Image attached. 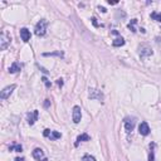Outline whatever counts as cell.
Masks as SVG:
<instances>
[{
    "label": "cell",
    "mask_w": 161,
    "mask_h": 161,
    "mask_svg": "<svg viewBox=\"0 0 161 161\" xmlns=\"http://www.w3.org/2000/svg\"><path fill=\"white\" fill-rule=\"evenodd\" d=\"M47 26H48V22L45 20V19H42L37 23L35 28H34V33H35V35L38 37H44L45 33H47Z\"/></svg>",
    "instance_id": "1"
},
{
    "label": "cell",
    "mask_w": 161,
    "mask_h": 161,
    "mask_svg": "<svg viewBox=\"0 0 161 161\" xmlns=\"http://www.w3.org/2000/svg\"><path fill=\"white\" fill-rule=\"evenodd\" d=\"M10 42H11L10 35L5 32V30H3L1 35H0V49H1V51H5V49L10 45Z\"/></svg>",
    "instance_id": "2"
},
{
    "label": "cell",
    "mask_w": 161,
    "mask_h": 161,
    "mask_svg": "<svg viewBox=\"0 0 161 161\" xmlns=\"http://www.w3.org/2000/svg\"><path fill=\"white\" fill-rule=\"evenodd\" d=\"M135 125H136V118L135 117H126L124 120V126H125V130L126 132L130 133L135 128Z\"/></svg>",
    "instance_id": "3"
},
{
    "label": "cell",
    "mask_w": 161,
    "mask_h": 161,
    "mask_svg": "<svg viewBox=\"0 0 161 161\" xmlns=\"http://www.w3.org/2000/svg\"><path fill=\"white\" fill-rule=\"evenodd\" d=\"M44 137H47V139H51V140H58L62 137V133L58 132V131H52V130L49 128H45L44 132H43Z\"/></svg>",
    "instance_id": "4"
},
{
    "label": "cell",
    "mask_w": 161,
    "mask_h": 161,
    "mask_svg": "<svg viewBox=\"0 0 161 161\" xmlns=\"http://www.w3.org/2000/svg\"><path fill=\"white\" fill-rule=\"evenodd\" d=\"M17 88V84H10V86H8L5 87L4 90L1 91V93H0V98L1 99H6V98H9L10 97V94L13 93V91Z\"/></svg>",
    "instance_id": "5"
},
{
    "label": "cell",
    "mask_w": 161,
    "mask_h": 161,
    "mask_svg": "<svg viewBox=\"0 0 161 161\" xmlns=\"http://www.w3.org/2000/svg\"><path fill=\"white\" fill-rule=\"evenodd\" d=\"M72 118H73L74 124H79L80 118H82V110H80L79 106H74L73 111H72Z\"/></svg>",
    "instance_id": "6"
},
{
    "label": "cell",
    "mask_w": 161,
    "mask_h": 161,
    "mask_svg": "<svg viewBox=\"0 0 161 161\" xmlns=\"http://www.w3.org/2000/svg\"><path fill=\"white\" fill-rule=\"evenodd\" d=\"M88 97L91 99H98V101H103V98H105V96L99 90H96V88H92L90 90V94H88Z\"/></svg>",
    "instance_id": "7"
},
{
    "label": "cell",
    "mask_w": 161,
    "mask_h": 161,
    "mask_svg": "<svg viewBox=\"0 0 161 161\" xmlns=\"http://www.w3.org/2000/svg\"><path fill=\"white\" fill-rule=\"evenodd\" d=\"M38 117H39V112H38L37 110H34L26 115V121H28V124L30 126H33L35 124V121H38Z\"/></svg>",
    "instance_id": "8"
},
{
    "label": "cell",
    "mask_w": 161,
    "mask_h": 161,
    "mask_svg": "<svg viewBox=\"0 0 161 161\" xmlns=\"http://www.w3.org/2000/svg\"><path fill=\"white\" fill-rule=\"evenodd\" d=\"M150 126H149L147 122H141L140 126H139V132H140V135H142V136H147L149 133H150Z\"/></svg>",
    "instance_id": "9"
},
{
    "label": "cell",
    "mask_w": 161,
    "mask_h": 161,
    "mask_svg": "<svg viewBox=\"0 0 161 161\" xmlns=\"http://www.w3.org/2000/svg\"><path fill=\"white\" fill-rule=\"evenodd\" d=\"M140 57L141 58H146V57H150V56H152L154 54V52L151 51V48L150 47H147V45H142V47L140 48Z\"/></svg>",
    "instance_id": "10"
},
{
    "label": "cell",
    "mask_w": 161,
    "mask_h": 161,
    "mask_svg": "<svg viewBox=\"0 0 161 161\" xmlns=\"http://www.w3.org/2000/svg\"><path fill=\"white\" fill-rule=\"evenodd\" d=\"M32 155H33V158L35 159V160H38V161H40V160L44 159V151L42 150V149H39V147L34 149V151L32 152Z\"/></svg>",
    "instance_id": "11"
},
{
    "label": "cell",
    "mask_w": 161,
    "mask_h": 161,
    "mask_svg": "<svg viewBox=\"0 0 161 161\" xmlns=\"http://www.w3.org/2000/svg\"><path fill=\"white\" fill-rule=\"evenodd\" d=\"M20 38L23 42H29L30 40V30H28L26 28H22L20 29Z\"/></svg>",
    "instance_id": "12"
},
{
    "label": "cell",
    "mask_w": 161,
    "mask_h": 161,
    "mask_svg": "<svg viewBox=\"0 0 161 161\" xmlns=\"http://www.w3.org/2000/svg\"><path fill=\"white\" fill-rule=\"evenodd\" d=\"M20 69H22V64L18 63V62H14L9 67V72H10V73H18V72H20Z\"/></svg>",
    "instance_id": "13"
},
{
    "label": "cell",
    "mask_w": 161,
    "mask_h": 161,
    "mask_svg": "<svg viewBox=\"0 0 161 161\" xmlns=\"http://www.w3.org/2000/svg\"><path fill=\"white\" fill-rule=\"evenodd\" d=\"M91 140V137H90V135H87V133H82V135H79L78 137H77V141H76V146H78V144L79 142H83V141H90Z\"/></svg>",
    "instance_id": "14"
},
{
    "label": "cell",
    "mask_w": 161,
    "mask_h": 161,
    "mask_svg": "<svg viewBox=\"0 0 161 161\" xmlns=\"http://www.w3.org/2000/svg\"><path fill=\"white\" fill-rule=\"evenodd\" d=\"M125 43H126L125 39L120 37V38H116V39L112 42V45L113 47H122V45H125Z\"/></svg>",
    "instance_id": "15"
},
{
    "label": "cell",
    "mask_w": 161,
    "mask_h": 161,
    "mask_svg": "<svg viewBox=\"0 0 161 161\" xmlns=\"http://www.w3.org/2000/svg\"><path fill=\"white\" fill-rule=\"evenodd\" d=\"M9 151H15V152H22L23 151V146L19 144H14L9 146Z\"/></svg>",
    "instance_id": "16"
},
{
    "label": "cell",
    "mask_w": 161,
    "mask_h": 161,
    "mask_svg": "<svg viewBox=\"0 0 161 161\" xmlns=\"http://www.w3.org/2000/svg\"><path fill=\"white\" fill-rule=\"evenodd\" d=\"M136 24H137V19H132V20L128 23V25H127V26H128V29L131 30V32H133V33L137 32L136 28H135V25H136Z\"/></svg>",
    "instance_id": "17"
},
{
    "label": "cell",
    "mask_w": 161,
    "mask_h": 161,
    "mask_svg": "<svg viewBox=\"0 0 161 161\" xmlns=\"http://www.w3.org/2000/svg\"><path fill=\"white\" fill-rule=\"evenodd\" d=\"M151 18L154 19V20L161 23V13H156V11H154V13H151Z\"/></svg>",
    "instance_id": "18"
},
{
    "label": "cell",
    "mask_w": 161,
    "mask_h": 161,
    "mask_svg": "<svg viewBox=\"0 0 161 161\" xmlns=\"http://www.w3.org/2000/svg\"><path fill=\"white\" fill-rule=\"evenodd\" d=\"M43 56H44V57H49V56H51V57H53V56H58V57H62V58H63V53L60 52V51L54 52V53H43Z\"/></svg>",
    "instance_id": "19"
},
{
    "label": "cell",
    "mask_w": 161,
    "mask_h": 161,
    "mask_svg": "<svg viewBox=\"0 0 161 161\" xmlns=\"http://www.w3.org/2000/svg\"><path fill=\"white\" fill-rule=\"evenodd\" d=\"M82 161H96V159L93 158V156H91V155H88V154H86L82 158Z\"/></svg>",
    "instance_id": "20"
},
{
    "label": "cell",
    "mask_w": 161,
    "mask_h": 161,
    "mask_svg": "<svg viewBox=\"0 0 161 161\" xmlns=\"http://www.w3.org/2000/svg\"><path fill=\"white\" fill-rule=\"evenodd\" d=\"M42 80H43V82L45 83V86H47V87H51V83L48 82V79L45 78V77H43V78H42Z\"/></svg>",
    "instance_id": "21"
},
{
    "label": "cell",
    "mask_w": 161,
    "mask_h": 161,
    "mask_svg": "<svg viewBox=\"0 0 161 161\" xmlns=\"http://www.w3.org/2000/svg\"><path fill=\"white\" fill-rule=\"evenodd\" d=\"M57 84H58V86H60V87H62V86H63V79H62V78L57 79Z\"/></svg>",
    "instance_id": "22"
},
{
    "label": "cell",
    "mask_w": 161,
    "mask_h": 161,
    "mask_svg": "<svg viewBox=\"0 0 161 161\" xmlns=\"http://www.w3.org/2000/svg\"><path fill=\"white\" fill-rule=\"evenodd\" d=\"M49 103H51V101H49V99H45V102H44V107H45V108H48V107H49Z\"/></svg>",
    "instance_id": "23"
},
{
    "label": "cell",
    "mask_w": 161,
    "mask_h": 161,
    "mask_svg": "<svg viewBox=\"0 0 161 161\" xmlns=\"http://www.w3.org/2000/svg\"><path fill=\"white\" fill-rule=\"evenodd\" d=\"M92 23H93V25H94V26H98V23L96 22V18H92Z\"/></svg>",
    "instance_id": "24"
},
{
    "label": "cell",
    "mask_w": 161,
    "mask_h": 161,
    "mask_svg": "<svg viewBox=\"0 0 161 161\" xmlns=\"http://www.w3.org/2000/svg\"><path fill=\"white\" fill-rule=\"evenodd\" d=\"M98 9H99V10H101V11H102V13H106V11H107V10H106V8H103V6H99V8H98Z\"/></svg>",
    "instance_id": "25"
},
{
    "label": "cell",
    "mask_w": 161,
    "mask_h": 161,
    "mask_svg": "<svg viewBox=\"0 0 161 161\" xmlns=\"http://www.w3.org/2000/svg\"><path fill=\"white\" fill-rule=\"evenodd\" d=\"M14 161H25V159H24V158H17Z\"/></svg>",
    "instance_id": "26"
},
{
    "label": "cell",
    "mask_w": 161,
    "mask_h": 161,
    "mask_svg": "<svg viewBox=\"0 0 161 161\" xmlns=\"http://www.w3.org/2000/svg\"><path fill=\"white\" fill-rule=\"evenodd\" d=\"M118 1H111V0H108V4L110 5H115V4H117Z\"/></svg>",
    "instance_id": "27"
},
{
    "label": "cell",
    "mask_w": 161,
    "mask_h": 161,
    "mask_svg": "<svg viewBox=\"0 0 161 161\" xmlns=\"http://www.w3.org/2000/svg\"><path fill=\"white\" fill-rule=\"evenodd\" d=\"M111 33H112V34H115V35H117V34H118V32H117V30H112V32H111Z\"/></svg>",
    "instance_id": "28"
},
{
    "label": "cell",
    "mask_w": 161,
    "mask_h": 161,
    "mask_svg": "<svg viewBox=\"0 0 161 161\" xmlns=\"http://www.w3.org/2000/svg\"><path fill=\"white\" fill-rule=\"evenodd\" d=\"M40 161H48V159H47V158H44L43 160H40Z\"/></svg>",
    "instance_id": "29"
}]
</instances>
